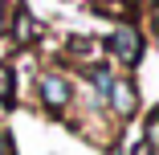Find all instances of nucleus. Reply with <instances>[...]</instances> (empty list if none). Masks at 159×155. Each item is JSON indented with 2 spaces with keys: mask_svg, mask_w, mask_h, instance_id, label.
I'll return each mask as SVG.
<instances>
[{
  "mask_svg": "<svg viewBox=\"0 0 159 155\" xmlns=\"http://www.w3.org/2000/svg\"><path fill=\"white\" fill-rule=\"evenodd\" d=\"M151 151H155V139H151V135H143V143L135 147V155H151Z\"/></svg>",
  "mask_w": 159,
  "mask_h": 155,
  "instance_id": "0eeeda50",
  "label": "nucleus"
},
{
  "mask_svg": "<svg viewBox=\"0 0 159 155\" xmlns=\"http://www.w3.org/2000/svg\"><path fill=\"white\" fill-rule=\"evenodd\" d=\"M110 53L122 61V66H139L143 61V33L135 25H118L110 33Z\"/></svg>",
  "mask_w": 159,
  "mask_h": 155,
  "instance_id": "f257e3e1",
  "label": "nucleus"
},
{
  "mask_svg": "<svg viewBox=\"0 0 159 155\" xmlns=\"http://www.w3.org/2000/svg\"><path fill=\"white\" fill-rule=\"evenodd\" d=\"M41 102H45L49 110H66V106L74 102L70 82L61 78V74H45V78H41Z\"/></svg>",
  "mask_w": 159,
  "mask_h": 155,
  "instance_id": "f03ea898",
  "label": "nucleus"
},
{
  "mask_svg": "<svg viewBox=\"0 0 159 155\" xmlns=\"http://www.w3.org/2000/svg\"><path fill=\"white\" fill-rule=\"evenodd\" d=\"M8 29V0H0V33Z\"/></svg>",
  "mask_w": 159,
  "mask_h": 155,
  "instance_id": "6e6552de",
  "label": "nucleus"
},
{
  "mask_svg": "<svg viewBox=\"0 0 159 155\" xmlns=\"http://www.w3.org/2000/svg\"><path fill=\"white\" fill-rule=\"evenodd\" d=\"M86 78H90V86L98 90V94H106V90H110V82H114V74H110L106 66H86Z\"/></svg>",
  "mask_w": 159,
  "mask_h": 155,
  "instance_id": "423d86ee",
  "label": "nucleus"
},
{
  "mask_svg": "<svg viewBox=\"0 0 159 155\" xmlns=\"http://www.w3.org/2000/svg\"><path fill=\"white\" fill-rule=\"evenodd\" d=\"M106 98H110V106H114V114H118V118H131V114L139 110V90H135L131 82H122V78H114V82H110Z\"/></svg>",
  "mask_w": 159,
  "mask_h": 155,
  "instance_id": "7ed1b4c3",
  "label": "nucleus"
},
{
  "mask_svg": "<svg viewBox=\"0 0 159 155\" xmlns=\"http://www.w3.org/2000/svg\"><path fill=\"white\" fill-rule=\"evenodd\" d=\"M12 94H16V70L8 61H0V102L12 106Z\"/></svg>",
  "mask_w": 159,
  "mask_h": 155,
  "instance_id": "20e7f679",
  "label": "nucleus"
},
{
  "mask_svg": "<svg viewBox=\"0 0 159 155\" xmlns=\"http://www.w3.org/2000/svg\"><path fill=\"white\" fill-rule=\"evenodd\" d=\"M8 33H12V41H16V45H25L29 37H33V21H29V12H25V8H20V12L12 16V25H8Z\"/></svg>",
  "mask_w": 159,
  "mask_h": 155,
  "instance_id": "39448f33",
  "label": "nucleus"
}]
</instances>
